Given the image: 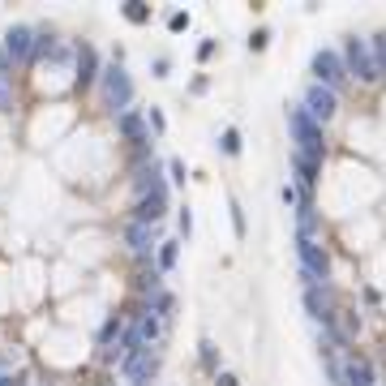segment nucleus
<instances>
[{
	"label": "nucleus",
	"mask_w": 386,
	"mask_h": 386,
	"mask_svg": "<svg viewBox=\"0 0 386 386\" xmlns=\"http://www.w3.org/2000/svg\"><path fill=\"white\" fill-rule=\"evenodd\" d=\"M5 56H9V64H26L30 60V52H35V30L30 26H9L5 30Z\"/></svg>",
	"instance_id": "nucleus-6"
},
{
	"label": "nucleus",
	"mask_w": 386,
	"mask_h": 386,
	"mask_svg": "<svg viewBox=\"0 0 386 386\" xmlns=\"http://www.w3.org/2000/svg\"><path fill=\"white\" fill-rule=\"evenodd\" d=\"M296 219H300V232H296V236H313V232H318V211H313V202H305L300 211H296Z\"/></svg>",
	"instance_id": "nucleus-17"
},
{
	"label": "nucleus",
	"mask_w": 386,
	"mask_h": 386,
	"mask_svg": "<svg viewBox=\"0 0 386 386\" xmlns=\"http://www.w3.org/2000/svg\"><path fill=\"white\" fill-rule=\"evenodd\" d=\"M164 211H168V198H138V206H133V223H155L164 219Z\"/></svg>",
	"instance_id": "nucleus-10"
},
{
	"label": "nucleus",
	"mask_w": 386,
	"mask_h": 386,
	"mask_svg": "<svg viewBox=\"0 0 386 386\" xmlns=\"http://www.w3.org/2000/svg\"><path fill=\"white\" fill-rule=\"evenodd\" d=\"M9 77H13V64H9V56H5V47H0V82L9 86Z\"/></svg>",
	"instance_id": "nucleus-27"
},
{
	"label": "nucleus",
	"mask_w": 386,
	"mask_h": 386,
	"mask_svg": "<svg viewBox=\"0 0 386 386\" xmlns=\"http://www.w3.org/2000/svg\"><path fill=\"white\" fill-rule=\"evenodd\" d=\"M266 43H270V30L262 26V30H253V35H249V52H262Z\"/></svg>",
	"instance_id": "nucleus-23"
},
{
	"label": "nucleus",
	"mask_w": 386,
	"mask_h": 386,
	"mask_svg": "<svg viewBox=\"0 0 386 386\" xmlns=\"http://www.w3.org/2000/svg\"><path fill=\"white\" fill-rule=\"evenodd\" d=\"M296 257H300V279L309 287H318L322 279L331 275V257H326V249H322L313 236H296Z\"/></svg>",
	"instance_id": "nucleus-2"
},
{
	"label": "nucleus",
	"mask_w": 386,
	"mask_h": 386,
	"mask_svg": "<svg viewBox=\"0 0 386 386\" xmlns=\"http://www.w3.org/2000/svg\"><path fill=\"white\" fill-rule=\"evenodd\" d=\"M228 211H232V228H236V236H245V215H240V206L228 202Z\"/></svg>",
	"instance_id": "nucleus-25"
},
{
	"label": "nucleus",
	"mask_w": 386,
	"mask_h": 386,
	"mask_svg": "<svg viewBox=\"0 0 386 386\" xmlns=\"http://www.w3.org/2000/svg\"><path fill=\"white\" fill-rule=\"evenodd\" d=\"M116 129H120L129 142H146V120H142L138 112H120V116H116Z\"/></svg>",
	"instance_id": "nucleus-13"
},
{
	"label": "nucleus",
	"mask_w": 386,
	"mask_h": 386,
	"mask_svg": "<svg viewBox=\"0 0 386 386\" xmlns=\"http://www.w3.org/2000/svg\"><path fill=\"white\" fill-rule=\"evenodd\" d=\"M211 56H215V39H206V43L198 47V60H211Z\"/></svg>",
	"instance_id": "nucleus-31"
},
{
	"label": "nucleus",
	"mask_w": 386,
	"mask_h": 386,
	"mask_svg": "<svg viewBox=\"0 0 386 386\" xmlns=\"http://www.w3.org/2000/svg\"><path fill=\"white\" fill-rule=\"evenodd\" d=\"M369 56H374V69L382 77L386 73V30H382V35H374V52H369Z\"/></svg>",
	"instance_id": "nucleus-20"
},
{
	"label": "nucleus",
	"mask_w": 386,
	"mask_h": 386,
	"mask_svg": "<svg viewBox=\"0 0 386 386\" xmlns=\"http://www.w3.org/2000/svg\"><path fill=\"white\" fill-rule=\"evenodd\" d=\"M292 168H296V176H300V185H305V189H313V185H318V164H313V159H305V155L292 151Z\"/></svg>",
	"instance_id": "nucleus-16"
},
{
	"label": "nucleus",
	"mask_w": 386,
	"mask_h": 386,
	"mask_svg": "<svg viewBox=\"0 0 386 386\" xmlns=\"http://www.w3.org/2000/svg\"><path fill=\"white\" fill-rule=\"evenodd\" d=\"M344 69L361 82H378V69H374V56H369V43L365 39H348L344 47Z\"/></svg>",
	"instance_id": "nucleus-4"
},
{
	"label": "nucleus",
	"mask_w": 386,
	"mask_h": 386,
	"mask_svg": "<svg viewBox=\"0 0 386 386\" xmlns=\"http://www.w3.org/2000/svg\"><path fill=\"white\" fill-rule=\"evenodd\" d=\"M120 369H125L129 378H133V386H146V382L155 378V369H159V348H142L138 357L120 361Z\"/></svg>",
	"instance_id": "nucleus-7"
},
{
	"label": "nucleus",
	"mask_w": 386,
	"mask_h": 386,
	"mask_svg": "<svg viewBox=\"0 0 386 386\" xmlns=\"http://www.w3.org/2000/svg\"><path fill=\"white\" fill-rule=\"evenodd\" d=\"M103 99H107L112 112H129V103H133V82H129V73L120 64L103 69Z\"/></svg>",
	"instance_id": "nucleus-3"
},
{
	"label": "nucleus",
	"mask_w": 386,
	"mask_h": 386,
	"mask_svg": "<svg viewBox=\"0 0 386 386\" xmlns=\"http://www.w3.org/2000/svg\"><path fill=\"white\" fill-rule=\"evenodd\" d=\"M305 309H309V313L322 322V326H326V335H335V313H331V305L322 300L318 287H309V292H305Z\"/></svg>",
	"instance_id": "nucleus-12"
},
{
	"label": "nucleus",
	"mask_w": 386,
	"mask_h": 386,
	"mask_svg": "<svg viewBox=\"0 0 386 386\" xmlns=\"http://www.w3.org/2000/svg\"><path fill=\"white\" fill-rule=\"evenodd\" d=\"M9 107H13V90L0 82V112H9Z\"/></svg>",
	"instance_id": "nucleus-29"
},
{
	"label": "nucleus",
	"mask_w": 386,
	"mask_h": 386,
	"mask_svg": "<svg viewBox=\"0 0 386 386\" xmlns=\"http://www.w3.org/2000/svg\"><path fill=\"white\" fill-rule=\"evenodd\" d=\"M339 386H374V369L365 357H348L339 365Z\"/></svg>",
	"instance_id": "nucleus-9"
},
{
	"label": "nucleus",
	"mask_w": 386,
	"mask_h": 386,
	"mask_svg": "<svg viewBox=\"0 0 386 386\" xmlns=\"http://www.w3.org/2000/svg\"><path fill=\"white\" fill-rule=\"evenodd\" d=\"M120 331H125V322H120L116 313H112V318L103 322V331H99V344H112V339H116V335H120Z\"/></svg>",
	"instance_id": "nucleus-21"
},
{
	"label": "nucleus",
	"mask_w": 386,
	"mask_h": 386,
	"mask_svg": "<svg viewBox=\"0 0 386 386\" xmlns=\"http://www.w3.org/2000/svg\"><path fill=\"white\" fill-rule=\"evenodd\" d=\"M219 146H223V155H240V133H236V129H223Z\"/></svg>",
	"instance_id": "nucleus-22"
},
{
	"label": "nucleus",
	"mask_w": 386,
	"mask_h": 386,
	"mask_svg": "<svg viewBox=\"0 0 386 386\" xmlns=\"http://www.w3.org/2000/svg\"><path fill=\"white\" fill-rule=\"evenodd\" d=\"M305 112H309V120H331L335 112H339V94H335L331 86H322V82H313L309 90H305Z\"/></svg>",
	"instance_id": "nucleus-5"
},
{
	"label": "nucleus",
	"mask_w": 386,
	"mask_h": 386,
	"mask_svg": "<svg viewBox=\"0 0 386 386\" xmlns=\"http://www.w3.org/2000/svg\"><path fill=\"white\" fill-rule=\"evenodd\" d=\"M151 129H155V133H164V112H159V107H151Z\"/></svg>",
	"instance_id": "nucleus-30"
},
{
	"label": "nucleus",
	"mask_w": 386,
	"mask_h": 386,
	"mask_svg": "<svg viewBox=\"0 0 386 386\" xmlns=\"http://www.w3.org/2000/svg\"><path fill=\"white\" fill-rule=\"evenodd\" d=\"M168 172H172V181H176V185H185V164H181V159H172Z\"/></svg>",
	"instance_id": "nucleus-28"
},
{
	"label": "nucleus",
	"mask_w": 386,
	"mask_h": 386,
	"mask_svg": "<svg viewBox=\"0 0 386 386\" xmlns=\"http://www.w3.org/2000/svg\"><path fill=\"white\" fill-rule=\"evenodd\" d=\"M202 365L215 369V344H211V339H202Z\"/></svg>",
	"instance_id": "nucleus-26"
},
{
	"label": "nucleus",
	"mask_w": 386,
	"mask_h": 386,
	"mask_svg": "<svg viewBox=\"0 0 386 386\" xmlns=\"http://www.w3.org/2000/svg\"><path fill=\"white\" fill-rule=\"evenodd\" d=\"M94 69H99V56H94V47H77V77H73V82L86 90L94 77H99Z\"/></svg>",
	"instance_id": "nucleus-11"
},
{
	"label": "nucleus",
	"mask_w": 386,
	"mask_h": 386,
	"mask_svg": "<svg viewBox=\"0 0 386 386\" xmlns=\"http://www.w3.org/2000/svg\"><path fill=\"white\" fill-rule=\"evenodd\" d=\"M176 257H181V245H176V240H164V245H159V270H172Z\"/></svg>",
	"instance_id": "nucleus-19"
},
{
	"label": "nucleus",
	"mask_w": 386,
	"mask_h": 386,
	"mask_svg": "<svg viewBox=\"0 0 386 386\" xmlns=\"http://www.w3.org/2000/svg\"><path fill=\"white\" fill-rule=\"evenodd\" d=\"M189 232H193V215H189V211H181V236L189 240Z\"/></svg>",
	"instance_id": "nucleus-32"
},
{
	"label": "nucleus",
	"mask_w": 386,
	"mask_h": 386,
	"mask_svg": "<svg viewBox=\"0 0 386 386\" xmlns=\"http://www.w3.org/2000/svg\"><path fill=\"white\" fill-rule=\"evenodd\" d=\"M125 22L146 26V22H151V5H142V0H129V5H125Z\"/></svg>",
	"instance_id": "nucleus-18"
},
{
	"label": "nucleus",
	"mask_w": 386,
	"mask_h": 386,
	"mask_svg": "<svg viewBox=\"0 0 386 386\" xmlns=\"http://www.w3.org/2000/svg\"><path fill=\"white\" fill-rule=\"evenodd\" d=\"M125 240H129V249H133V253H142V249L155 240V228H151V223H129V228H125Z\"/></svg>",
	"instance_id": "nucleus-15"
},
{
	"label": "nucleus",
	"mask_w": 386,
	"mask_h": 386,
	"mask_svg": "<svg viewBox=\"0 0 386 386\" xmlns=\"http://www.w3.org/2000/svg\"><path fill=\"white\" fill-rule=\"evenodd\" d=\"M215 386H236V374H219V382Z\"/></svg>",
	"instance_id": "nucleus-33"
},
{
	"label": "nucleus",
	"mask_w": 386,
	"mask_h": 386,
	"mask_svg": "<svg viewBox=\"0 0 386 386\" xmlns=\"http://www.w3.org/2000/svg\"><path fill=\"white\" fill-rule=\"evenodd\" d=\"M313 73H318V82L322 86H339L344 82V77H348V69H344V56L339 52H326V47H322V52L313 56Z\"/></svg>",
	"instance_id": "nucleus-8"
},
{
	"label": "nucleus",
	"mask_w": 386,
	"mask_h": 386,
	"mask_svg": "<svg viewBox=\"0 0 386 386\" xmlns=\"http://www.w3.org/2000/svg\"><path fill=\"white\" fill-rule=\"evenodd\" d=\"M168 30H176V35H181V30H189V13H181V9H176L172 18H168Z\"/></svg>",
	"instance_id": "nucleus-24"
},
{
	"label": "nucleus",
	"mask_w": 386,
	"mask_h": 386,
	"mask_svg": "<svg viewBox=\"0 0 386 386\" xmlns=\"http://www.w3.org/2000/svg\"><path fill=\"white\" fill-rule=\"evenodd\" d=\"M287 133H292V142H296V155L313 159V164L326 159V138H322V125L309 120V112H305V107H287Z\"/></svg>",
	"instance_id": "nucleus-1"
},
{
	"label": "nucleus",
	"mask_w": 386,
	"mask_h": 386,
	"mask_svg": "<svg viewBox=\"0 0 386 386\" xmlns=\"http://www.w3.org/2000/svg\"><path fill=\"white\" fill-rule=\"evenodd\" d=\"M133 331H138V339L146 344V348H155V339H159V335H164V318H155V313L146 309V313L138 318V326H133Z\"/></svg>",
	"instance_id": "nucleus-14"
}]
</instances>
